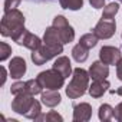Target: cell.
I'll return each mask as SVG.
<instances>
[{
  "mask_svg": "<svg viewBox=\"0 0 122 122\" xmlns=\"http://www.w3.org/2000/svg\"><path fill=\"white\" fill-rule=\"evenodd\" d=\"M89 78H91L89 72H86L85 69H82V68L73 69L72 81L66 86V95L71 99H78V98L83 96L86 93V91L89 89Z\"/></svg>",
  "mask_w": 122,
  "mask_h": 122,
  "instance_id": "1",
  "label": "cell"
},
{
  "mask_svg": "<svg viewBox=\"0 0 122 122\" xmlns=\"http://www.w3.org/2000/svg\"><path fill=\"white\" fill-rule=\"evenodd\" d=\"M25 27V16L20 10L12 9L5 12L0 23V33L5 37H12L17 30Z\"/></svg>",
  "mask_w": 122,
  "mask_h": 122,
  "instance_id": "2",
  "label": "cell"
},
{
  "mask_svg": "<svg viewBox=\"0 0 122 122\" xmlns=\"http://www.w3.org/2000/svg\"><path fill=\"white\" fill-rule=\"evenodd\" d=\"M39 81V83L42 85L43 89H53V91H59L65 83V76L56 69H49V71H43L37 75L36 78Z\"/></svg>",
  "mask_w": 122,
  "mask_h": 122,
  "instance_id": "3",
  "label": "cell"
},
{
  "mask_svg": "<svg viewBox=\"0 0 122 122\" xmlns=\"http://www.w3.org/2000/svg\"><path fill=\"white\" fill-rule=\"evenodd\" d=\"M63 52V45H57V46H52V45H46L43 43L39 49L32 50V60L33 63L40 66L46 62H49L50 59L56 57L59 53Z\"/></svg>",
  "mask_w": 122,
  "mask_h": 122,
  "instance_id": "4",
  "label": "cell"
},
{
  "mask_svg": "<svg viewBox=\"0 0 122 122\" xmlns=\"http://www.w3.org/2000/svg\"><path fill=\"white\" fill-rule=\"evenodd\" d=\"M12 39H13L17 45L25 46V47H27V49H30V50H36V49H39V47L43 45V42L40 40V37L36 36V35H33V33H30L26 27H22L20 30H17V32L12 36Z\"/></svg>",
  "mask_w": 122,
  "mask_h": 122,
  "instance_id": "5",
  "label": "cell"
},
{
  "mask_svg": "<svg viewBox=\"0 0 122 122\" xmlns=\"http://www.w3.org/2000/svg\"><path fill=\"white\" fill-rule=\"evenodd\" d=\"M52 26H55V27L57 29V32H59V35H60V39H62V43H63V45L73 42V39H75V30H73V27L69 25V22L66 20L65 16L57 15V16L53 19V25H52Z\"/></svg>",
  "mask_w": 122,
  "mask_h": 122,
  "instance_id": "6",
  "label": "cell"
},
{
  "mask_svg": "<svg viewBox=\"0 0 122 122\" xmlns=\"http://www.w3.org/2000/svg\"><path fill=\"white\" fill-rule=\"evenodd\" d=\"M35 99H33V95L27 93V92H22L19 95H15V99L12 102V109L16 112V113H20V115H26L30 109V106L33 105Z\"/></svg>",
  "mask_w": 122,
  "mask_h": 122,
  "instance_id": "7",
  "label": "cell"
},
{
  "mask_svg": "<svg viewBox=\"0 0 122 122\" xmlns=\"http://www.w3.org/2000/svg\"><path fill=\"white\" fill-rule=\"evenodd\" d=\"M116 30V23L113 19L108 20V19H101L96 26L93 27V33L99 37V39H111L115 35Z\"/></svg>",
  "mask_w": 122,
  "mask_h": 122,
  "instance_id": "8",
  "label": "cell"
},
{
  "mask_svg": "<svg viewBox=\"0 0 122 122\" xmlns=\"http://www.w3.org/2000/svg\"><path fill=\"white\" fill-rule=\"evenodd\" d=\"M99 59L106 65H113L116 66V63L122 59V53L118 47L115 46H103L99 50Z\"/></svg>",
  "mask_w": 122,
  "mask_h": 122,
  "instance_id": "9",
  "label": "cell"
},
{
  "mask_svg": "<svg viewBox=\"0 0 122 122\" xmlns=\"http://www.w3.org/2000/svg\"><path fill=\"white\" fill-rule=\"evenodd\" d=\"M92 116V106L86 102L76 103L73 106V121L75 122H86Z\"/></svg>",
  "mask_w": 122,
  "mask_h": 122,
  "instance_id": "10",
  "label": "cell"
},
{
  "mask_svg": "<svg viewBox=\"0 0 122 122\" xmlns=\"http://www.w3.org/2000/svg\"><path fill=\"white\" fill-rule=\"evenodd\" d=\"M9 72L13 79H20L26 73V62L20 56H15L9 63Z\"/></svg>",
  "mask_w": 122,
  "mask_h": 122,
  "instance_id": "11",
  "label": "cell"
},
{
  "mask_svg": "<svg viewBox=\"0 0 122 122\" xmlns=\"http://www.w3.org/2000/svg\"><path fill=\"white\" fill-rule=\"evenodd\" d=\"M109 65L103 63L102 60L93 62L89 68V76L92 78V81H101V79H106L109 75Z\"/></svg>",
  "mask_w": 122,
  "mask_h": 122,
  "instance_id": "12",
  "label": "cell"
},
{
  "mask_svg": "<svg viewBox=\"0 0 122 122\" xmlns=\"http://www.w3.org/2000/svg\"><path fill=\"white\" fill-rule=\"evenodd\" d=\"M42 103L47 108H55L60 103V93L59 91H53V89H46L45 92H42Z\"/></svg>",
  "mask_w": 122,
  "mask_h": 122,
  "instance_id": "13",
  "label": "cell"
},
{
  "mask_svg": "<svg viewBox=\"0 0 122 122\" xmlns=\"http://www.w3.org/2000/svg\"><path fill=\"white\" fill-rule=\"evenodd\" d=\"M53 69L59 71L65 78H69V76L73 73L72 65H71V60H69V57H66V56H60V57H57V59L55 60V63H53Z\"/></svg>",
  "mask_w": 122,
  "mask_h": 122,
  "instance_id": "14",
  "label": "cell"
},
{
  "mask_svg": "<svg viewBox=\"0 0 122 122\" xmlns=\"http://www.w3.org/2000/svg\"><path fill=\"white\" fill-rule=\"evenodd\" d=\"M108 88H109V82H108L106 79L93 81L92 85L89 86L88 92H89V95H91L92 98H101V96H103V93L108 91Z\"/></svg>",
  "mask_w": 122,
  "mask_h": 122,
  "instance_id": "15",
  "label": "cell"
},
{
  "mask_svg": "<svg viewBox=\"0 0 122 122\" xmlns=\"http://www.w3.org/2000/svg\"><path fill=\"white\" fill-rule=\"evenodd\" d=\"M43 43L46 45H52V46H57V45H63L62 39H60V35L57 32V29L55 26H50L45 30L43 35Z\"/></svg>",
  "mask_w": 122,
  "mask_h": 122,
  "instance_id": "16",
  "label": "cell"
},
{
  "mask_svg": "<svg viewBox=\"0 0 122 122\" xmlns=\"http://www.w3.org/2000/svg\"><path fill=\"white\" fill-rule=\"evenodd\" d=\"M72 56H73V59L76 60L78 63H82V62H85V60L88 59V56H89V49L85 47V46H82L81 43H78L72 49Z\"/></svg>",
  "mask_w": 122,
  "mask_h": 122,
  "instance_id": "17",
  "label": "cell"
},
{
  "mask_svg": "<svg viewBox=\"0 0 122 122\" xmlns=\"http://www.w3.org/2000/svg\"><path fill=\"white\" fill-rule=\"evenodd\" d=\"M98 116L101 121L106 122V121H111L115 118V108H112L111 105L108 103H103L99 106V111H98Z\"/></svg>",
  "mask_w": 122,
  "mask_h": 122,
  "instance_id": "18",
  "label": "cell"
},
{
  "mask_svg": "<svg viewBox=\"0 0 122 122\" xmlns=\"http://www.w3.org/2000/svg\"><path fill=\"white\" fill-rule=\"evenodd\" d=\"M35 121H37V122H62L63 118L56 111H49L47 113H40Z\"/></svg>",
  "mask_w": 122,
  "mask_h": 122,
  "instance_id": "19",
  "label": "cell"
},
{
  "mask_svg": "<svg viewBox=\"0 0 122 122\" xmlns=\"http://www.w3.org/2000/svg\"><path fill=\"white\" fill-rule=\"evenodd\" d=\"M42 85L39 83V81L37 79H29V81H26L25 82V92H27V93H30V95H39V93H42Z\"/></svg>",
  "mask_w": 122,
  "mask_h": 122,
  "instance_id": "20",
  "label": "cell"
},
{
  "mask_svg": "<svg viewBox=\"0 0 122 122\" xmlns=\"http://www.w3.org/2000/svg\"><path fill=\"white\" fill-rule=\"evenodd\" d=\"M98 40H99V37L92 32V33H86V35L81 36L79 43H81L82 46L88 47V49H92V47H95V46L98 45Z\"/></svg>",
  "mask_w": 122,
  "mask_h": 122,
  "instance_id": "21",
  "label": "cell"
},
{
  "mask_svg": "<svg viewBox=\"0 0 122 122\" xmlns=\"http://www.w3.org/2000/svg\"><path fill=\"white\" fill-rule=\"evenodd\" d=\"M59 5L62 9L68 10H79L83 6V0H59Z\"/></svg>",
  "mask_w": 122,
  "mask_h": 122,
  "instance_id": "22",
  "label": "cell"
},
{
  "mask_svg": "<svg viewBox=\"0 0 122 122\" xmlns=\"http://www.w3.org/2000/svg\"><path fill=\"white\" fill-rule=\"evenodd\" d=\"M118 10H119V5H118V3H109L108 6H105V7H103L102 19H108V20L113 19V17H115V15L118 13Z\"/></svg>",
  "mask_w": 122,
  "mask_h": 122,
  "instance_id": "23",
  "label": "cell"
},
{
  "mask_svg": "<svg viewBox=\"0 0 122 122\" xmlns=\"http://www.w3.org/2000/svg\"><path fill=\"white\" fill-rule=\"evenodd\" d=\"M42 113V108H40V102H37L36 99H35V102H33V105L30 106V109H29V112L25 115L26 118H29V119H36L39 115Z\"/></svg>",
  "mask_w": 122,
  "mask_h": 122,
  "instance_id": "24",
  "label": "cell"
},
{
  "mask_svg": "<svg viewBox=\"0 0 122 122\" xmlns=\"http://www.w3.org/2000/svg\"><path fill=\"white\" fill-rule=\"evenodd\" d=\"M10 55H12V47L6 42H2V43H0V60L5 62Z\"/></svg>",
  "mask_w": 122,
  "mask_h": 122,
  "instance_id": "25",
  "label": "cell"
},
{
  "mask_svg": "<svg viewBox=\"0 0 122 122\" xmlns=\"http://www.w3.org/2000/svg\"><path fill=\"white\" fill-rule=\"evenodd\" d=\"M25 92V82H15L10 88V93L12 95H19Z\"/></svg>",
  "mask_w": 122,
  "mask_h": 122,
  "instance_id": "26",
  "label": "cell"
},
{
  "mask_svg": "<svg viewBox=\"0 0 122 122\" xmlns=\"http://www.w3.org/2000/svg\"><path fill=\"white\" fill-rule=\"evenodd\" d=\"M20 2L22 0H5V12L12 10V9H17Z\"/></svg>",
  "mask_w": 122,
  "mask_h": 122,
  "instance_id": "27",
  "label": "cell"
},
{
  "mask_svg": "<svg viewBox=\"0 0 122 122\" xmlns=\"http://www.w3.org/2000/svg\"><path fill=\"white\" fill-rule=\"evenodd\" d=\"M115 119L118 122H122V102L118 103L116 108H115Z\"/></svg>",
  "mask_w": 122,
  "mask_h": 122,
  "instance_id": "28",
  "label": "cell"
},
{
  "mask_svg": "<svg viewBox=\"0 0 122 122\" xmlns=\"http://www.w3.org/2000/svg\"><path fill=\"white\" fill-rule=\"evenodd\" d=\"M89 3L95 9H102L105 6V0H89Z\"/></svg>",
  "mask_w": 122,
  "mask_h": 122,
  "instance_id": "29",
  "label": "cell"
},
{
  "mask_svg": "<svg viewBox=\"0 0 122 122\" xmlns=\"http://www.w3.org/2000/svg\"><path fill=\"white\" fill-rule=\"evenodd\" d=\"M116 76L119 81H122V59L116 63Z\"/></svg>",
  "mask_w": 122,
  "mask_h": 122,
  "instance_id": "30",
  "label": "cell"
},
{
  "mask_svg": "<svg viewBox=\"0 0 122 122\" xmlns=\"http://www.w3.org/2000/svg\"><path fill=\"white\" fill-rule=\"evenodd\" d=\"M0 75H2V79H0V86H3L5 82H6V78H7V73H6V69L2 66L0 68Z\"/></svg>",
  "mask_w": 122,
  "mask_h": 122,
  "instance_id": "31",
  "label": "cell"
},
{
  "mask_svg": "<svg viewBox=\"0 0 122 122\" xmlns=\"http://www.w3.org/2000/svg\"><path fill=\"white\" fill-rule=\"evenodd\" d=\"M111 93H112V95H119V96H122V86H119L118 89H112Z\"/></svg>",
  "mask_w": 122,
  "mask_h": 122,
  "instance_id": "32",
  "label": "cell"
},
{
  "mask_svg": "<svg viewBox=\"0 0 122 122\" xmlns=\"http://www.w3.org/2000/svg\"><path fill=\"white\" fill-rule=\"evenodd\" d=\"M29 2H35V3H50V2H55V0H29Z\"/></svg>",
  "mask_w": 122,
  "mask_h": 122,
  "instance_id": "33",
  "label": "cell"
},
{
  "mask_svg": "<svg viewBox=\"0 0 122 122\" xmlns=\"http://www.w3.org/2000/svg\"><path fill=\"white\" fill-rule=\"evenodd\" d=\"M118 2H121V3H122V0H118Z\"/></svg>",
  "mask_w": 122,
  "mask_h": 122,
  "instance_id": "34",
  "label": "cell"
}]
</instances>
